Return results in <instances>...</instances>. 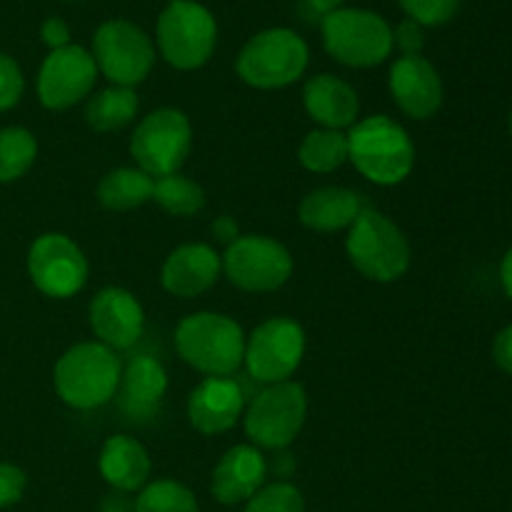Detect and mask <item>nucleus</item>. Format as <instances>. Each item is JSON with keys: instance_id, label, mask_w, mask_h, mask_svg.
Segmentation results:
<instances>
[{"instance_id": "f257e3e1", "label": "nucleus", "mask_w": 512, "mask_h": 512, "mask_svg": "<svg viewBox=\"0 0 512 512\" xmlns=\"http://www.w3.org/2000/svg\"><path fill=\"white\" fill-rule=\"evenodd\" d=\"M348 160L370 183L400 185L415 168V143L390 115H370L348 130Z\"/></svg>"}, {"instance_id": "f03ea898", "label": "nucleus", "mask_w": 512, "mask_h": 512, "mask_svg": "<svg viewBox=\"0 0 512 512\" xmlns=\"http://www.w3.org/2000/svg\"><path fill=\"white\" fill-rule=\"evenodd\" d=\"M245 333L230 315L200 310L175 328V350L205 378H230L245 360Z\"/></svg>"}, {"instance_id": "7ed1b4c3", "label": "nucleus", "mask_w": 512, "mask_h": 512, "mask_svg": "<svg viewBox=\"0 0 512 512\" xmlns=\"http://www.w3.org/2000/svg\"><path fill=\"white\" fill-rule=\"evenodd\" d=\"M123 363L108 345L90 340L65 350L53 370L58 398L73 410H95L115 398Z\"/></svg>"}, {"instance_id": "20e7f679", "label": "nucleus", "mask_w": 512, "mask_h": 512, "mask_svg": "<svg viewBox=\"0 0 512 512\" xmlns=\"http://www.w3.org/2000/svg\"><path fill=\"white\" fill-rule=\"evenodd\" d=\"M345 253L350 263L373 283H395L403 278L413 260L408 235L380 210L363 208L348 228Z\"/></svg>"}, {"instance_id": "39448f33", "label": "nucleus", "mask_w": 512, "mask_h": 512, "mask_svg": "<svg viewBox=\"0 0 512 512\" xmlns=\"http://www.w3.org/2000/svg\"><path fill=\"white\" fill-rule=\"evenodd\" d=\"M308 43L290 28H268L253 35L235 60L240 80L258 90H280L303 78Z\"/></svg>"}, {"instance_id": "423d86ee", "label": "nucleus", "mask_w": 512, "mask_h": 512, "mask_svg": "<svg viewBox=\"0 0 512 512\" xmlns=\"http://www.w3.org/2000/svg\"><path fill=\"white\" fill-rule=\"evenodd\" d=\"M323 45L338 63L375 68L393 53V28L383 15L365 8H338L320 23Z\"/></svg>"}, {"instance_id": "0eeeda50", "label": "nucleus", "mask_w": 512, "mask_h": 512, "mask_svg": "<svg viewBox=\"0 0 512 512\" xmlns=\"http://www.w3.org/2000/svg\"><path fill=\"white\" fill-rule=\"evenodd\" d=\"M158 50L173 68L198 70L213 55L218 23L205 5L195 0H170L155 28Z\"/></svg>"}, {"instance_id": "6e6552de", "label": "nucleus", "mask_w": 512, "mask_h": 512, "mask_svg": "<svg viewBox=\"0 0 512 512\" xmlns=\"http://www.w3.org/2000/svg\"><path fill=\"white\" fill-rule=\"evenodd\" d=\"M193 148V125L178 108H158L145 115L130 135V155L150 178L180 173Z\"/></svg>"}, {"instance_id": "1a4fd4ad", "label": "nucleus", "mask_w": 512, "mask_h": 512, "mask_svg": "<svg viewBox=\"0 0 512 512\" xmlns=\"http://www.w3.org/2000/svg\"><path fill=\"white\" fill-rule=\"evenodd\" d=\"M305 418H308V395L303 385L293 380L265 385L245 408V435L255 448L283 450L295 443Z\"/></svg>"}, {"instance_id": "9d476101", "label": "nucleus", "mask_w": 512, "mask_h": 512, "mask_svg": "<svg viewBox=\"0 0 512 512\" xmlns=\"http://www.w3.org/2000/svg\"><path fill=\"white\" fill-rule=\"evenodd\" d=\"M93 58L98 73L113 85L135 88L155 65V45L140 25L130 20H105L93 35Z\"/></svg>"}, {"instance_id": "9b49d317", "label": "nucleus", "mask_w": 512, "mask_h": 512, "mask_svg": "<svg viewBox=\"0 0 512 512\" xmlns=\"http://www.w3.org/2000/svg\"><path fill=\"white\" fill-rule=\"evenodd\" d=\"M223 273L245 293H273L293 275V255L270 235H240L225 248Z\"/></svg>"}, {"instance_id": "f8f14e48", "label": "nucleus", "mask_w": 512, "mask_h": 512, "mask_svg": "<svg viewBox=\"0 0 512 512\" xmlns=\"http://www.w3.org/2000/svg\"><path fill=\"white\" fill-rule=\"evenodd\" d=\"M305 358V330L298 320L268 318L245 340V360L250 378L263 385L285 383Z\"/></svg>"}, {"instance_id": "ddd939ff", "label": "nucleus", "mask_w": 512, "mask_h": 512, "mask_svg": "<svg viewBox=\"0 0 512 512\" xmlns=\"http://www.w3.org/2000/svg\"><path fill=\"white\" fill-rule=\"evenodd\" d=\"M28 273L35 288L48 298H73L88 283V258L73 238L45 233L28 250Z\"/></svg>"}, {"instance_id": "4468645a", "label": "nucleus", "mask_w": 512, "mask_h": 512, "mask_svg": "<svg viewBox=\"0 0 512 512\" xmlns=\"http://www.w3.org/2000/svg\"><path fill=\"white\" fill-rule=\"evenodd\" d=\"M98 80V65L90 50L70 43L68 48L50 50L38 73V98L48 110H68L83 98Z\"/></svg>"}, {"instance_id": "2eb2a0df", "label": "nucleus", "mask_w": 512, "mask_h": 512, "mask_svg": "<svg viewBox=\"0 0 512 512\" xmlns=\"http://www.w3.org/2000/svg\"><path fill=\"white\" fill-rule=\"evenodd\" d=\"M388 88L395 105L413 120H428L443 108V78L423 55H400L390 65Z\"/></svg>"}, {"instance_id": "dca6fc26", "label": "nucleus", "mask_w": 512, "mask_h": 512, "mask_svg": "<svg viewBox=\"0 0 512 512\" xmlns=\"http://www.w3.org/2000/svg\"><path fill=\"white\" fill-rule=\"evenodd\" d=\"M88 323L98 343L110 350H128L143 338L145 310L130 290L108 285L90 300Z\"/></svg>"}, {"instance_id": "f3484780", "label": "nucleus", "mask_w": 512, "mask_h": 512, "mask_svg": "<svg viewBox=\"0 0 512 512\" xmlns=\"http://www.w3.org/2000/svg\"><path fill=\"white\" fill-rule=\"evenodd\" d=\"M245 413V393L233 378H203L188 398V420L198 433L220 435Z\"/></svg>"}, {"instance_id": "a211bd4d", "label": "nucleus", "mask_w": 512, "mask_h": 512, "mask_svg": "<svg viewBox=\"0 0 512 512\" xmlns=\"http://www.w3.org/2000/svg\"><path fill=\"white\" fill-rule=\"evenodd\" d=\"M223 273V255L208 243H185L165 258L160 283L175 298H198L218 283Z\"/></svg>"}, {"instance_id": "6ab92c4d", "label": "nucleus", "mask_w": 512, "mask_h": 512, "mask_svg": "<svg viewBox=\"0 0 512 512\" xmlns=\"http://www.w3.org/2000/svg\"><path fill=\"white\" fill-rule=\"evenodd\" d=\"M165 393H168L165 365L153 355H138L123 368L115 398L125 418L143 423L158 415Z\"/></svg>"}, {"instance_id": "aec40b11", "label": "nucleus", "mask_w": 512, "mask_h": 512, "mask_svg": "<svg viewBox=\"0 0 512 512\" xmlns=\"http://www.w3.org/2000/svg\"><path fill=\"white\" fill-rule=\"evenodd\" d=\"M268 463L255 445H233L218 460L210 478V493L218 503H248L265 485Z\"/></svg>"}, {"instance_id": "412c9836", "label": "nucleus", "mask_w": 512, "mask_h": 512, "mask_svg": "<svg viewBox=\"0 0 512 512\" xmlns=\"http://www.w3.org/2000/svg\"><path fill=\"white\" fill-rule=\"evenodd\" d=\"M303 105L320 128H353L360 115V98L350 83L330 73H318L305 83Z\"/></svg>"}, {"instance_id": "4be33fe9", "label": "nucleus", "mask_w": 512, "mask_h": 512, "mask_svg": "<svg viewBox=\"0 0 512 512\" xmlns=\"http://www.w3.org/2000/svg\"><path fill=\"white\" fill-rule=\"evenodd\" d=\"M363 195L340 185H323L315 188L300 200V223L315 233H338L348 230L363 213Z\"/></svg>"}, {"instance_id": "5701e85b", "label": "nucleus", "mask_w": 512, "mask_h": 512, "mask_svg": "<svg viewBox=\"0 0 512 512\" xmlns=\"http://www.w3.org/2000/svg\"><path fill=\"white\" fill-rule=\"evenodd\" d=\"M98 468L110 490L140 493L150 478V455L140 440L130 435H110L100 448Z\"/></svg>"}, {"instance_id": "b1692460", "label": "nucleus", "mask_w": 512, "mask_h": 512, "mask_svg": "<svg viewBox=\"0 0 512 512\" xmlns=\"http://www.w3.org/2000/svg\"><path fill=\"white\" fill-rule=\"evenodd\" d=\"M153 188L155 178L140 168H115L100 178L95 195L103 208L125 213L153 200Z\"/></svg>"}, {"instance_id": "393cba45", "label": "nucleus", "mask_w": 512, "mask_h": 512, "mask_svg": "<svg viewBox=\"0 0 512 512\" xmlns=\"http://www.w3.org/2000/svg\"><path fill=\"white\" fill-rule=\"evenodd\" d=\"M140 100L135 88H123V85H110L100 90L85 105V123L98 133H115L130 125L138 115Z\"/></svg>"}, {"instance_id": "a878e982", "label": "nucleus", "mask_w": 512, "mask_h": 512, "mask_svg": "<svg viewBox=\"0 0 512 512\" xmlns=\"http://www.w3.org/2000/svg\"><path fill=\"white\" fill-rule=\"evenodd\" d=\"M298 160L310 173H333L348 163V135L343 130L315 128L300 140Z\"/></svg>"}, {"instance_id": "bb28decb", "label": "nucleus", "mask_w": 512, "mask_h": 512, "mask_svg": "<svg viewBox=\"0 0 512 512\" xmlns=\"http://www.w3.org/2000/svg\"><path fill=\"white\" fill-rule=\"evenodd\" d=\"M153 200L175 218H190L205 208V190L195 180L173 173L165 178H155Z\"/></svg>"}, {"instance_id": "cd10ccee", "label": "nucleus", "mask_w": 512, "mask_h": 512, "mask_svg": "<svg viewBox=\"0 0 512 512\" xmlns=\"http://www.w3.org/2000/svg\"><path fill=\"white\" fill-rule=\"evenodd\" d=\"M38 158V143L25 128L0 130V183H13L33 168Z\"/></svg>"}, {"instance_id": "c85d7f7f", "label": "nucleus", "mask_w": 512, "mask_h": 512, "mask_svg": "<svg viewBox=\"0 0 512 512\" xmlns=\"http://www.w3.org/2000/svg\"><path fill=\"white\" fill-rule=\"evenodd\" d=\"M135 512H200L198 500L178 480H155L135 498Z\"/></svg>"}, {"instance_id": "c756f323", "label": "nucleus", "mask_w": 512, "mask_h": 512, "mask_svg": "<svg viewBox=\"0 0 512 512\" xmlns=\"http://www.w3.org/2000/svg\"><path fill=\"white\" fill-rule=\"evenodd\" d=\"M245 512H305V500L295 485L270 483L245 503Z\"/></svg>"}, {"instance_id": "7c9ffc66", "label": "nucleus", "mask_w": 512, "mask_h": 512, "mask_svg": "<svg viewBox=\"0 0 512 512\" xmlns=\"http://www.w3.org/2000/svg\"><path fill=\"white\" fill-rule=\"evenodd\" d=\"M410 20L423 28H438L450 23L460 8V0H398Z\"/></svg>"}, {"instance_id": "2f4dec72", "label": "nucleus", "mask_w": 512, "mask_h": 512, "mask_svg": "<svg viewBox=\"0 0 512 512\" xmlns=\"http://www.w3.org/2000/svg\"><path fill=\"white\" fill-rule=\"evenodd\" d=\"M25 90V78L20 65L10 55L0 53V110H10L20 103Z\"/></svg>"}, {"instance_id": "473e14b6", "label": "nucleus", "mask_w": 512, "mask_h": 512, "mask_svg": "<svg viewBox=\"0 0 512 512\" xmlns=\"http://www.w3.org/2000/svg\"><path fill=\"white\" fill-rule=\"evenodd\" d=\"M25 485H28V478L18 465L0 463V510L18 503L25 493Z\"/></svg>"}, {"instance_id": "72a5a7b5", "label": "nucleus", "mask_w": 512, "mask_h": 512, "mask_svg": "<svg viewBox=\"0 0 512 512\" xmlns=\"http://www.w3.org/2000/svg\"><path fill=\"white\" fill-rule=\"evenodd\" d=\"M393 45H398L403 55H423V48H425L423 25L405 18L403 23H398V28H393Z\"/></svg>"}, {"instance_id": "f704fd0d", "label": "nucleus", "mask_w": 512, "mask_h": 512, "mask_svg": "<svg viewBox=\"0 0 512 512\" xmlns=\"http://www.w3.org/2000/svg\"><path fill=\"white\" fill-rule=\"evenodd\" d=\"M40 38L48 45L50 50L68 48L70 45V28L65 20L60 18H48L43 25H40Z\"/></svg>"}, {"instance_id": "c9c22d12", "label": "nucleus", "mask_w": 512, "mask_h": 512, "mask_svg": "<svg viewBox=\"0 0 512 512\" xmlns=\"http://www.w3.org/2000/svg\"><path fill=\"white\" fill-rule=\"evenodd\" d=\"M493 360L505 375H512V325L500 330L493 340Z\"/></svg>"}, {"instance_id": "e433bc0d", "label": "nucleus", "mask_w": 512, "mask_h": 512, "mask_svg": "<svg viewBox=\"0 0 512 512\" xmlns=\"http://www.w3.org/2000/svg\"><path fill=\"white\" fill-rule=\"evenodd\" d=\"M210 230H213L215 240H218V243H225V245H230L233 240L240 238L238 223H235L230 215H220V218H215L213 225H210Z\"/></svg>"}, {"instance_id": "4c0bfd02", "label": "nucleus", "mask_w": 512, "mask_h": 512, "mask_svg": "<svg viewBox=\"0 0 512 512\" xmlns=\"http://www.w3.org/2000/svg\"><path fill=\"white\" fill-rule=\"evenodd\" d=\"M100 512H135V500L130 498V493L110 490L100 503Z\"/></svg>"}, {"instance_id": "58836bf2", "label": "nucleus", "mask_w": 512, "mask_h": 512, "mask_svg": "<svg viewBox=\"0 0 512 512\" xmlns=\"http://www.w3.org/2000/svg\"><path fill=\"white\" fill-rule=\"evenodd\" d=\"M500 285H503L505 295L512 300V248L500 260Z\"/></svg>"}, {"instance_id": "ea45409f", "label": "nucleus", "mask_w": 512, "mask_h": 512, "mask_svg": "<svg viewBox=\"0 0 512 512\" xmlns=\"http://www.w3.org/2000/svg\"><path fill=\"white\" fill-rule=\"evenodd\" d=\"M343 3H345V0H305V5H308V8L313 10V13L323 15V18L328 13H333V10L343 8Z\"/></svg>"}, {"instance_id": "a19ab883", "label": "nucleus", "mask_w": 512, "mask_h": 512, "mask_svg": "<svg viewBox=\"0 0 512 512\" xmlns=\"http://www.w3.org/2000/svg\"><path fill=\"white\" fill-rule=\"evenodd\" d=\"M508 130H510V135H512V108H510V118H508Z\"/></svg>"}]
</instances>
